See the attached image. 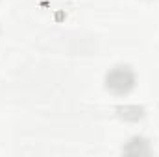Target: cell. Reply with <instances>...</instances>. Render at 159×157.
<instances>
[{
    "instance_id": "cell-1",
    "label": "cell",
    "mask_w": 159,
    "mask_h": 157,
    "mask_svg": "<svg viewBox=\"0 0 159 157\" xmlns=\"http://www.w3.org/2000/svg\"><path fill=\"white\" fill-rule=\"evenodd\" d=\"M106 87L113 94H128L135 87V74L129 67L119 65L111 69L106 76Z\"/></svg>"
}]
</instances>
